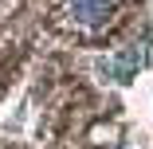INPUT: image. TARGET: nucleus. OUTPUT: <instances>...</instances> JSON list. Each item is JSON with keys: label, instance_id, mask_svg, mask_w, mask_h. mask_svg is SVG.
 I'll list each match as a JSON object with an SVG mask.
<instances>
[{"label": "nucleus", "instance_id": "1", "mask_svg": "<svg viewBox=\"0 0 153 149\" xmlns=\"http://www.w3.org/2000/svg\"><path fill=\"white\" fill-rule=\"evenodd\" d=\"M137 67H141V47H126L114 59H98V75H106L110 82H130Z\"/></svg>", "mask_w": 153, "mask_h": 149}, {"label": "nucleus", "instance_id": "2", "mask_svg": "<svg viewBox=\"0 0 153 149\" xmlns=\"http://www.w3.org/2000/svg\"><path fill=\"white\" fill-rule=\"evenodd\" d=\"M71 16L86 27H98L110 16V0H71Z\"/></svg>", "mask_w": 153, "mask_h": 149}]
</instances>
